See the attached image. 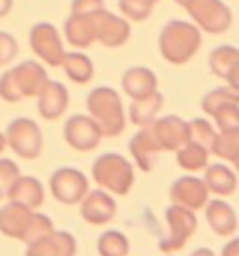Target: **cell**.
<instances>
[{"instance_id":"30bf717a","label":"cell","mask_w":239,"mask_h":256,"mask_svg":"<svg viewBox=\"0 0 239 256\" xmlns=\"http://www.w3.org/2000/svg\"><path fill=\"white\" fill-rule=\"evenodd\" d=\"M64 138L77 152H92L96 150L103 138L98 122L86 114H75L68 118L64 126Z\"/></svg>"},{"instance_id":"e575fe53","label":"cell","mask_w":239,"mask_h":256,"mask_svg":"<svg viewBox=\"0 0 239 256\" xmlns=\"http://www.w3.org/2000/svg\"><path fill=\"white\" fill-rule=\"evenodd\" d=\"M0 98L8 101V103H19L22 100L21 90H19V86L15 82L12 70H8V72L0 75Z\"/></svg>"},{"instance_id":"1f68e13d","label":"cell","mask_w":239,"mask_h":256,"mask_svg":"<svg viewBox=\"0 0 239 256\" xmlns=\"http://www.w3.org/2000/svg\"><path fill=\"white\" fill-rule=\"evenodd\" d=\"M187 128H189V140L190 142H196L200 146L210 150L211 142H213V136H215V129L206 118H194V120L187 122Z\"/></svg>"},{"instance_id":"ac0fdd59","label":"cell","mask_w":239,"mask_h":256,"mask_svg":"<svg viewBox=\"0 0 239 256\" xmlns=\"http://www.w3.org/2000/svg\"><path fill=\"white\" fill-rule=\"evenodd\" d=\"M12 72H14L15 82L21 90L22 100L24 98H36L42 92L45 82L49 80L45 68L36 60H24L19 66L12 68Z\"/></svg>"},{"instance_id":"74e56055","label":"cell","mask_w":239,"mask_h":256,"mask_svg":"<svg viewBox=\"0 0 239 256\" xmlns=\"http://www.w3.org/2000/svg\"><path fill=\"white\" fill-rule=\"evenodd\" d=\"M105 8L103 0H73L71 2V15H88L96 14L98 10Z\"/></svg>"},{"instance_id":"f1b7e54d","label":"cell","mask_w":239,"mask_h":256,"mask_svg":"<svg viewBox=\"0 0 239 256\" xmlns=\"http://www.w3.org/2000/svg\"><path fill=\"white\" fill-rule=\"evenodd\" d=\"M99 256H127L129 254V240L118 230H106L98 240Z\"/></svg>"},{"instance_id":"4dcf8cb0","label":"cell","mask_w":239,"mask_h":256,"mask_svg":"<svg viewBox=\"0 0 239 256\" xmlns=\"http://www.w3.org/2000/svg\"><path fill=\"white\" fill-rule=\"evenodd\" d=\"M52 230H54V224H52V220H50L47 215L32 214L28 222H26V226H24V230H22L21 240L28 245V243L36 242V240H40V238H45V236L50 234Z\"/></svg>"},{"instance_id":"ee69618b","label":"cell","mask_w":239,"mask_h":256,"mask_svg":"<svg viewBox=\"0 0 239 256\" xmlns=\"http://www.w3.org/2000/svg\"><path fill=\"white\" fill-rule=\"evenodd\" d=\"M174 2H176V4H180V6H185V4H187V0H174Z\"/></svg>"},{"instance_id":"83f0119b","label":"cell","mask_w":239,"mask_h":256,"mask_svg":"<svg viewBox=\"0 0 239 256\" xmlns=\"http://www.w3.org/2000/svg\"><path fill=\"white\" fill-rule=\"evenodd\" d=\"M176 152H178L176 156L178 164L187 172L204 170V166L208 164V159H210V150L196 142H190V140H187Z\"/></svg>"},{"instance_id":"d6a6232c","label":"cell","mask_w":239,"mask_h":256,"mask_svg":"<svg viewBox=\"0 0 239 256\" xmlns=\"http://www.w3.org/2000/svg\"><path fill=\"white\" fill-rule=\"evenodd\" d=\"M217 128L222 129H236L239 128V103H228L222 105L217 112L213 114Z\"/></svg>"},{"instance_id":"6da1fadb","label":"cell","mask_w":239,"mask_h":256,"mask_svg":"<svg viewBox=\"0 0 239 256\" xmlns=\"http://www.w3.org/2000/svg\"><path fill=\"white\" fill-rule=\"evenodd\" d=\"M202 45L200 28L187 21H168L159 34V50L170 64H185L194 56Z\"/></svg>"},{"instance_id":"8992f818","label":"cell","mask_w":239,"mask_h":256,"mask_svg":"<svg viewBox=\"0 0 239 256\" xmlns=\"http://www.w3.org/2000/svg\"><path fill=\"white\" fill-rule=\"evenodd\" d=\"M6 146L22 159L40 157L43 148V135L40 126L30 118H15L6 129Z\"/></svg>"},{"instance_id":"f546056e","label":"cell","mask_w":239,"mask_h":256,"mask_svg":"<svg viewBox=\"0 0 239 256\" xmlns=\"http://www.w3.org/2000/svg\"><path fill=\"white\" fill-rule=\"evenodd\" d=\"M228 103H239V92L232 90L230 86H220V88L208 92L202 98V110L213 116L222 105H228Z\"/></svg>"},{"instance_id":"60d3db41","label":"cell","mask_w":239,"mask_h":256,"mask_svg":"<svg viewBox=\"0 0 239 256\" xmlns=\"http://www.w3.org/2000/svg\"><path fill=\"white\" fill-rule=\"evenodd\" d=\"M190 256H217V254H215V252H213L211 249H206V247H202V249L194 250V252H192Z\"/></svg>"},{"instance_id":"7a4b0ae2","label":"cell","mask_w":239,"mask_h":256,"mask_svg":"<svg viewBox=\"0 0 239 256\" xmlns=\"http://www.w3.org/2000/svg\"><path fill=\"white\" fill-rule=\"evenodd\" d=\"M86 108L98 122L103 136H118L126 129V114L120 94L110 86H98L86 98Z\"/></svg>"},{"instance_id":"4316f807","label":"cell","mask_w":239,"mask_h":256,"mask_svg":"<svg viewBox=\"0 0 239 256\" xmlns=\"http://www.w3.org/2000/svg\"><path fill=\"white\" fill-rule=\"evenodd\" d=\"M210 152L217 157L230 161L232 164H238V152H239V128L236 129H222L215 133L213 142L210 146Z\"/></svg>"},{"instance_id":"8d00e7d4","label":"cell","mask_w":239,"mask_h":256,"mask_svg":"<svg viewBox=\"0 0 239 256\" xmlns=\"http://www.w3.org/2000/svg\"><path fill=\"white\" fill-rule=\"evenodd\" d=\"M19 176H21V170L12 159H0V189L4 187L8 189V185Z\"/></svg>"},{"instance_id":"ffe728a7","label":"cell","mask_w":239,"mask_h":256,"mask_svg":"<svg viewBox=\"0 0 239 256\" xmlns=\"http://www.w3.org/2000/svg\"><path fill=\"white\" fill-rule=\"evenodd\" d=\"M122 88L131 100H142L157 90V77L150 68L134 66L124 73Z\"/></svg>"},{"instance_id":"ab89813d","label":"cell","mask_w":239,"mask_h":256,"mask_svg":"<svg viewBox=\"0 0 239 256\" xmlns=\"http://www.w3.org/2000/svg\"><path fill=\"white\" fill-rule=\"evenodd\" d=\"M14 8V0H0V17H6Z\"/></svg>"},{"instance_id":"f35d334b","label":"cell","mask_w":239,"mask_h":256,"mask_svg":"<svg viewBox=\"0 0 239 256\" xmlns=\"http://www.w3.org/2000/svg\"><path fill=\"white\" fill-rule=\"evenodd\" d=\"M220 256H239V240L238 238H234V240H230V242L226 243L224 247H222Z\"/></svg>"},{"instance_id":"7bdbcfd3","label":"cell","mask_w":239,"mask_h":256,"mask_svg":"<svg viewBox=\"0 0 239 256\" xmlns=\"http://www.w3.org/2000/svg\"><path fill=\"white\" fill-rule=\"evenodd\" d=\"M138 2H142V4H146V6H152V8H154V4L157 2V0H138Z\"/></svg>"},{"instance_id":"8fae6325","label":"cell","mask_w":239,"mask_h":256,"mask_svg":"<svg viewBox=\"0 0 239 256\" xmlns=\"http://www.w3.org/2000/svg\"><path fill=\"white\" fill-rule=\"evenodd\" d=\"M152 133H154L157 144L161 146V150L166 152H176L178 148H182L183 144L189 140V128L187 122L182 120L180 116H162V118H155L152 124Z\"/></svg>"},{"instance_id":"b9f144b4","label":"cell","mask_w":239,"mask_h":256,"mask_svg":"<svg viewBox=\"0 0 239 256\" xmlns=\"http://www.w3.org/2000/svg\"><path fill=\"white\" fill-rule=\"evenodd\" d=\"M4 148H6V136H4V133H0V154L4 152Z\"/></svg>"},{"instance_id":"7c38bea8","label":"cell","mask_w":239,"mask_h":256,"mask_svg":"<svg viewBox=\"0 0 239 256\" xmlns=\"http://www.w3.org/2000/svg\"><path fill=\"white\" fill-rule=\"evenodd\" d=\"M210 192L206 189L204 182L194 176H183L170 185V200L172 204L187 208L190 212H196L208 204Z\"/></svg>"},{"instance_id":"277c9868","label":"cell","mask_w":239,"mask_h":256,"mask_svg":"<svg viewBox=\"0 0 239 256\" xmlns=\"http://www.w3.org/2000/svg\"><path fill=\"white\" fill-rule=\"evenodd\" d=\"M164 219H166V224H168V236L159 242V249L162 252L170 254V252L183 249L185 243L196 234L198 219L194 212L178 206V204H172L170 208H166Z\"/></svg>"},{"instance_id":"d6986e66","label":"cell","mask_w":239,"mask_h":256,"mask_svg":"<svg viewBox=\"0 0 239 256\" xmlns=\"http://www.w3.org/2000/svg\"><path fill=\"white\" fill-rule=\"evenodd\" d=\"M6 196L10 202H19L22 206L36 210L45 202V191L38 178L32 176H19L8 185Z\"/></svg>"},{"instance_id":"5bb4252c","label":"cell","mask_w":239,"mask_h":256,"mask_svg":"<svg viewBox=\"0 0 239 256\" xmlns=\"http://www.w3.org/2000/svg\"><path fill=\"white\" fill-rule=\"evenodd\" d=\"M77 242L70 232L52 230L45 238L28 243L24 256H75Z\"/></svg>"},{"instance_id":"9c48e42d","label":"cell","mask_w":239,"mask_h":256,"mask_svg":"<svg viewBox=\"0 0 239 256\" xmlns=\"http://www.w3.org/2000/svg\"><path fill=\"white\" fill-rule=\"evenodd\" d=\"M92 26H94V36L96 42H99L105 47H122L131 36V26L126 19H122L106 8H101L96 14L90 15Z\"/></svg>"},{"instance_id":"2e32d148","label":"cell","mask_w":239,"mask_h":256,"mask_svg":"<svg viewBox=\"0 0 239 256\" xmlns=\"http://www.w3.org/2000/svg\"><path fill=\"white\" fill-rule=\"evenodd\" d=\"M210 68L217 77L224 78L228 86L239 92V50L232 45H218L211 50Z\"/></svg>"},{"instance_id":"5b68a950","label":"cell","mask_w":239,"mask_h":256,"mask_svg":"<svg viewBox=\"0 0 239 256\" xmlns=\"http://www.w3.org/2000/svg\"><path fill=\"white\" fill-rule=\"evenodd\" d=\"M183 8L208 34H222L232 26V12L222 0H187Z\"/></svg>"},{"instance_id":"52a82bcc","label":"cell","mask_w":239,"mask_h":256,"mask_svg":"<svg viewBox=\"0 0 239 256\" xmlns=\"http://www.w3.org/2000/svg\"><path fill=\"white\" fill-rule=\"evenodd\" d=\"M49 189L52 196L66 206L78 204L88 192V178L77 168L64 166L52 172L49 180Z\"/></svg>"},{"instance_id":"4fadbf2b","label":"cell","mask_w":239,"mask_h":256,"mask_svg":"<svg viewBox=\"0 0 239 256\" xmlns=\"http://www.w3.org/2000/svg\"><path fill=\"white\" fill-rule=\"evenodd\" d=\"M116 210H118L116 200L101 189L88 191L84 198L80 200V215L88 224H94V226H103L106 222H110L116 215Z\"/></svg>"},{"instance_id":"ba28073f","label":"cell","mask_w":239,"mask_h":256,"mask_svg":"<svg viewBox=\"0 0 239 256\" xmlns=\"http://www.w3.org/2000/svg\"><path fill=\"white\" fill-rule=\"evenodd\" d=\"M28 42L34 54L42 58L45 64L52 66V68H58L62 64L66 50H64L62 40H60V34L54 24H50V22L34 24L30 28Z\"/></svg>"},{"instance_id":"f6af8a7d","label":"cell","mask_w":239,"mask_h":256,"mask_svg":"<svg viewBox=\"0 0 239 256\" xmlns=\"http://www.w3.org/2000/svg\"><path fill=\"white\" fill-rule=\"evenodd\" d=\"M0 196H2V189H0Z\"/></svg>"},{"instance_id":"44dd1931","label":"cell","mask_w":239,"mask_h":256,"mask_svg":"<svg viewBox=\"0 0 239 256\" xmlns=\"http://www.w3.org/2000/svg\"><path fill=\"white\" fill-rule=\"evenodd\" d=\"M206 219L213 228V232L222 238L232 236L238 230V217L234 208L224 202V200H211L210 204H206Z\"/></svg>"},{"instance_id":"e0dca14e","label":"cell","mask_w":239,"mask_h":256,"mask_svg":"<svg viewBox=\"0 0 239 256\" xmlns=\"http://www.w3.org/2000/svg\"><path fill=\"white\" fill-rule=\"evenodd\" d=\"M161 146L157 144L152 128H140L138 133H134L129 140V154L133 156L134 163L138 164V168L144 172L154 170L155 163H157V157H159Z\"/></svg>"},{"instance_id":"d590c367","label":"cell","mask_w":239,"mask_h":256,"mask_svg":"<svg viewBox=\"0 0 239 256\" xmlns=\"http://www.w3.org/2000/svg\"><path fill=\"white\" fill-rule=\"evenodd\" d=\"M17 52H19L17 40H15L10 32L0 30V68H2V66H6V64H10L12 60H15Z\"/></svg>"},{"instance_id":"7402d4cb","label":"cell","mask_w":239,"mask_h":256,"mask_svg":"<svg viewBox=\"0 0 239 256\" xmlns=\"http://www.w3.org/2000/svg\"><path fill=\"white\" fill-rule=\"evenodd\" d=\"M202 182H204L208 192H215L218 196H230L238 187L236 172L220 163L206 164Z\"/></svg>"},{"instance_id":"836d02e7","label":"cell","mask_w":239,"mask_h":256,"mask_svg":"<svg viewBox=\"0 0 239 256\" xmlns=\"http://www.w3.org/2000/svg\"><path fill=\"white\" fill-rule=\"evenodd\" d=\"M120 12L126 15L127 19L131 21H146L150 15H152V6H146L138 0H118Z\"/></svg>"},{"instance_id":"d4e9b609","label":"cell","mask_w":239,"mask_h":256,"mask_svg":"<svg viewBox=\"0 0 239 256\" xmlns=\"http://www.w3.org/2000/svg\"><path fill=\"white\" fill-rule=\"evenodd\" d=\"M64 34L68 43H71L73 47L78 49H86L92 43L96 42L94 36V26H92L90 15H70L68 21L64 22Z\"/></svg>"},{"instance_id":"484cf974","label":"cell","mask_w":239,"mask_h":256,"mask_svg":"<svg viewBox=\"0 0 239 256\" xmlns=\"http://www.w3.org/2000/svg\"><path fill=\"white\" fill-rule=\"evenodd\" d=\"M60 66L64 68L70 80L77 84H86L94 77V62L84 52H66Z\"/></svg>"},{"instance_id":"9a60e30c","label":"cell","mask_w":239,"mask_h":256,"mask_svg":"<svg viewBox=\"0 0 239 256\" xmlns=\"http://www.w3.org/2000/svg\"><path fill=\"white\" fill-rule=\"evenodd\" d=\"M38 98V112L45 120H56L60 118L70 105V92L68 88L58 80H47Z\"/></svg>"},{"instance_id":"cb8c5ba5","label":"cell","mask_w":239,"mask_h":256,"mask_svg":"<svg viewBox=\"0 0 239 256\" xmlns=\"http://www.w3.org/2000/svg\"><path fill=\"white\" fill-rule=\"evenodd\" d=\"M162 103H164V98L157 90L142 100H133L131 107H129V120L138 128H146L157 118L159 110L162 108Z\"/></svg>"},{"instance_id":"603a6c76","label":"cell","mask_w":239,"mask_h":256,"mask_svg":"<svg viewBox=\"0 0 239 256\" xmlns=\"http://www.w3.org/2000/svg\"><path fill=\"white\" fill-rule=\"evenodd\" d=\"M32 214L34 212L30 208L22 206L19 202H8L4 208H0V232L8 238L21 240L22 230Z\"/></svg>"},{"instance_id":"3957f363","label":"cell","mask_w":239,"mask_h":256,"mask_svg":"<svg viewBox=\"0 0 239 256\" xmlns=\"http://www.w3.org/2000/svg\"><path fill=\"white\" fill-rule=\"evenodd\" d=\"M92 178L99 187L126 196L134 184V168L120 154H103L94 161Z\"/></svg>"}]
</instances>
